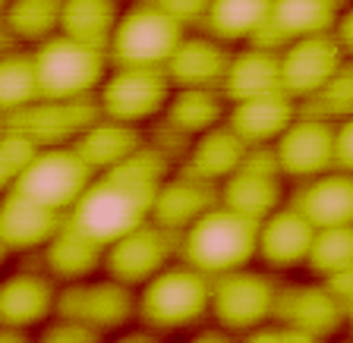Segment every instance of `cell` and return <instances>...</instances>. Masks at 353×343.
<instances>
[{
  "instance_id": "cell-21",
  "label": "cell",
  "mask_w": 353,
  "mask_h": 343,
  "mask_svg": "<svg viewBox=\"0 0 353 343\" xmlns=\"http://www.w3.org/2000/svg\"><path fill=\"white\" fill-rule=\"evenodd\" d=\"M221 95H224L228 104L252 101V98H265V95H284L278 51L262 48V44L234 48L228 73H224V82H221Z\"/></svg>"
},
{
  "instance_id": "cell-6",
  "label": "cell",
  "mask_w": 353,
  "mask_h": 343,
  "mask_svg": "<svg viewBox=\"0 0 353 343\" xmlns=\"http://www.w3.org/2000/svg\"><path fill=\"white\" fill-rule=\"evenodd\" d=\"M278 290L281 284L272 278V271L252 268V264L212 278V315L208 318L236 337L250 334L274 322Z\"/></svg>"
},
{
  "instance_id": "cell-3",
  "label": "cell",
  "mask_w": 353,
  "mask_h": 343,
  "mask_svg": "<svg viewBox=\"0 0 353 343\" xmlns=\"http://www.w3.org/2000/svg\"><path fill=\"white\" fill-rule=\"evenodd\" d=\"M259 224L243 214L214 205L192 227L180 233V262L202 271L205 278H221L256 262Z\"/></svg>"
},
{
  "instance_id": "cell-22",
  "label": "cell",
  "mask_w": 353,
  "mask_h": 343,
  "mask_svg": "<svg viewBox=\"0 0 353 343\" xmlns=\"http://www.w3.org/2000/svg\"><path fill=\"white\" fill-rule=\"evenodd\" d=\"M214 205H218V186L196 180L183 170H174L154 192L148 220L170 230V233H183L186 227H192Z\"/></svg>"
},
{
  "instance_id": "cell-45",
  "label": "cell",
  "mask_w": 353,
  "mask_h": 343,
  "mask_svg": "<svg viewBox=\"0 0 353 343\" xmlns=\"http://www.w3.org/2000/svg\"><path fill=\"white\" fill-rule=\"evenodd\" d=\"M347 328H350V334H353V302L347 306Z\"/></svg>"
},
{
  "instance_id": "cell-4",
  "label": "cell",
  "mask_w": 353,
  "mask_h": 343,
  "mask_svg": "<svg viewBox=\"0 0 353 343\" xmlns=\"http://www.w3.org/2000/svg\"><path fill=\"white\" fill-rule=\"evenodd\" d=\"M35 60L38 95L44 101H79L95 98L110 73L108 51L88 48L66 35H54L38 48H29Z\"/></svg>"
},
{
  "instance_id": "cell-14",
  "label": "cell",
  "mask_w": 353,
  "mask_h": 343,
  "mask_svg": "<svg viewBox=\"0 0 353 343\" xmlns=\"http://www.w3.org/2000/svg\"><path fill=\"white\" fill-rule=\"evenodd\" d=\"M274 158L284 180L306 183L334 170V123L303 114L274 142Z\"/></svg>"
},
{
  "instance_id": "cell-39",
  "label": "cell",
  "mask_w": 353,
  "mask_h": 343,
  "mask_svg": "<svg viewBox=\"0 0 353 343\" xmlns=\"http://www.w3.org/2000/svg\"><path fill=\"white\" fill-rule=\"evenodd\" d=\"M322 284L344 302V309L353 302V268H344V271H338V274H331V278H325Z\"/></svg>"
},
{
  "instance_id": "cell-43",
  "label": "cell",
  "mask_w": 353,
  "mask_h": 343,
  "mask_svg": "<svg viewBox=\"0 0 353 343\" xmlns=\"http://www.w3.org/2000/svg\"><path fill=\"white\" fill-rule=\"evenodd\" d=\"M0 343H35V334L22 328H7L0 324Z\"/></svg>"
},
{
  "instance_id": "cell-15",
  "label": "cell",
  "mask_w": 353,
  "mask_h": 343,
  "mask_svg": "<svg viewBox=\"0 0 353 343\" xmlns=\"http://www.w3.org/2000/svg\"><path fill=\"white\" fill-rule=\"evenodd\" d=\"M281 57V85L284 95H290L296 104H303L306 98H312L331 76L338 73V66L344 63V51L334 41V35H309L287 41L284 48H278Z\"/></svg>"
},
{
  "instance_id": "cell-7",
  "label": "cell",
  "mask_w": 353,
  "mask_h": 343,
  "mask_svg": "<svg viewBox=\"0 0 353 343\" xmlns=\"http://www.w3.org/2000/svg\"><path fill=\"white\" fill-rule=\"evenodd\" d=\"M95 176L98 174L82 161V154L73 145H57V148H41L26 164V170L16 176L13 189H19L26 198L44 205V208L70 214Z\"/></svg>"
},
{
  "instance_id": "cell-20",
  "label": "cell",
  "mask_w": 353,
  "mask_h": 343,
  "mask_svg": "<svg viewBox=\"0 0 353 343\" xmlns=\"http://www.w3.org/2000/svg\"><path fill=\"white\" fill-rule=\"evenodd\" d=\"M63 224L66 214L32 202L19 189H10L7 196H0V240L7 242L13 256L41 252Z\"/></svg>"
},
{
  "instance_id": "cell-49",
  "label": "cell",
  "mask_w": 353,
  "mask_h": 343,
  "mask_svg": "<svg viewBox=\"0 0 353 343\" xmlns=\"http://www.w3.org/2000/svg\"><path fill=\"white\" fill-rule=\"evenodd\" d=\"M130 3H132V0H130Z\"/></svg>"
},
{
  "instance_id": "cell-34",
  "label": "cell",
  "mask_w": 353,
  "mask_h": 343,
  "mask_svg": "<svg viewBox=\"0 0 353 343\" xmlns=\"http://www.w3.org/2000/svg\"><path fill=\"white\" fill-rule=\"evenodd\" d=\"M300 110L309 117L325 120V123H341V120L353 117V60H344L338 66V73L316 95L300 104Z\"/></svg>"
},
{
  "instance_id": "cell-9",
  "label": "cell",
  "mask_w": 353,
  "mask_h": 343,
  "mask_svg": "<svg viewBox=\"0 0 353 343\" xmlns=\"http://www.w3.org/2000/svg\"><path fill=\"white\" fill-rule=\"evenodd\" d=\"M284 174L278 167L272 145L250 148L243 164L218 186V202L250 220H265L281 205H287Z\"/></svg>"
},
{
  "instance_id": "cell-16",
  "label": "cell",
  "mask_w": 353,
  "mask_h": 343,
  "mask_svg": "<svg viewBox=\"0 0 353 343\" xmlns=\"http://www.w3.org/2000/svg\"><path fill=\"white\" fill-rule=\"evenodd\" d=\"M60 284L38 271H13L0 278V324L22 331H38L57 315Z\"/></svg>"
},
{
  "instance_id": "cell-27",
  "label": "cell",
  "mask_w": 353,
  "mask_h": 343,
  "mask_svg": "<svg viewBox=\"0 0 353 343\" xmlns=\"http://www.w3.org/2000/svg\"><path fill=\"white\" fill-rule=\"evenodd\" d=\"M164 126L192 142L196 136L214 129L228 120V101L218 88H174L161 117Z\"/></svg>"
},
{
  "instance_id": "cell-10",
  "label": "cell",
  "mask_w": 353,
  "mask_h": 343,
  "mask_svg": "<svg viewBox=\"0 0 353 343\" xmlns=\"http://www.w3.org/2000/svg\"><path fill=\"white\" fill-rule=\"evenodd\" d=\"M57 315L73 318L101 337L120 334L136 322V290L108 274L88 278L82 284H66L60 287Z\"/></svg>"
},
{
  "instance_id": "cell-31",
  "label": "cell",
  "mask_w": 353,
  "mask_h": 343,
  "mask_svg": "<svg viewBox=\"0 0 353 343\" xmlns=\"http://www.w3.org/2000/svg\"><path fill=\"white\" fill-rule=\"evenodd\" d=\"M60 7L63 0H7L0 29L19 48H38L60 35Z\"/></svg>"
},
{
  "instance_id": "cell-13",
  "label": "cell",
  "mask_w": 353,
  "mask_h": 343,
  "mask_svg": "<svg viewBox=\"0 0 353 343\" xmlns=\"http://www.w3.org/2000/svg\"><path fill=\"white\" fill-rule=\"evenodd\" d=\"M101 117L95 98H79V101H44L38 98L26 110L7 117L3 123L10 129L29 136L38 148H57L73 145L88 126Z\"/></svg>"
},
{
  "instance_id": "cell-37",
  "label": "cell",
  "mask_w": 353,
  "mask_h": 343,
  "mask_svg": "<svg viewBox=\"0 0 353 343\" xmlns=\"http://www.w3.org/2000/svg\"><path fill=\"white\" fill-rule=\"evenodd\" d=\"M334 170L353 174V117L334 123Z\"/></svg>"
},
{
  "instance_id": "cell-35",
  "label": "cell",
  "mask_w": 353,
  "mask_h": 343,
  "mask_svg": "<svg viewBox=\"0 0 353 343\" xmlns=\"http://www.w3.org/2000/svg\"><path fill=\"white\" fill-rule=\"evenodd\" d=\"M104 337L95 334L92 328L73 322V318H63V315H54L51 322H44L35 331V343H101Z\"/></svg>"
},
{
  "instance_id": "cell-46",
  "label": "cell",
  "mask_w": 353,
  "mask_h": 343,
  "mask_svg": "<svg viewBox=\"0 0 353 343\" xmlns=\"http://www.w3.org/2000/svg\"><path fill=\"white\" fill-rule=\"evenodd\" d=\"M328 343H353V334L350 337H341V340H328Z\"/></svg>"
},
{
  "instance_id": "cell-29",
  "label": "cell",
  "mask_w": 353,
  "mask_h": 343,
  "mask_svg": "<svg viewBox=\"0 0 353 343\" xmlns=\"http://www.w3.org/2000/svg\"><path fill=\"white\" fill-rule=\"evenodd\" d=\"M274 0H212L208 16L202 22L205 35L224 44H252L268 25Z\"/></svg>"
},
{
  "instance_id": "cell-36",
  "label": "cell",
  "mask_w": 353,
  "mask_h": 343,
  "mask_svg": "<svg viewBox=\"0 0 353 343\" xmlns=\"http://www.w3.org/2000/svg\"><path fill=\"white\" fill-rule=\"evenodd\" d=\"M158 10L170 16L174 22H180L186 32H196L202 29V22L208 16V7H212V0H152Z\"/></svg>"
},
{
  "instance_id": "cell-48",
  "label": "cell",
  "mask_w": 353,
  "mask_h": 343,
  "mask_svg": "<svg viewBox=\"0 0 353 343\" xmlns=\"http://www.w3.org/2000/svg\"><path fill=\"white\" fill-rule=\"evenodd\" d=\"M0 132H3V117H0Z\"/></svg>"
},
{
  "instance_id": "cell-40",
  "label": "cell",
  "mask_w": 353,
  "mask_h": 343,
  "mask_svg": "<svg viewBox=\"0 0 353 343\" xmlns=\"http://www.w3.org/2000/svg\"><path fill=\"white\" fill-rule=\"evenodd\" d=\"M186 343H240V337L218 328V324H212V328H199Z\"/></svg>"
},
{
  "instance_id": "cell-42",
  "label": "cell",
  "mask_w": 353,
  "mask_h": 343,
  "mask_svg": "<svg viewBox=\"0 0 353 343\" xmlns=\"http://www.w3.org/2000/svg\"><path fill=\"white\" fill-rule=\"evenodd\" d=\"M16 176H19V170L13 167V164L3 158V152H0V196H7L10 189L16 186Z\"/></svg>"
},
{
  "instance_id": "cell-12",
  "label": "cell",
  "mask_w": 353,
  "mask_h": 343,
  "mask_svg": "<svg viewBox=\"0 0 353 343\" xmlns=\"http://www.w3.org/2000/svg\"><path fill=\"white\" fill-rule=\"evenodd\" d=\"M274 322L319 340H334L347 328V309L322 280L312 278L306 284H281Z\"/></svg>"
},
{
  "instance_id": "cell-17",
  "label": "cell",
  "mask_w": 353,
  "mask_h": 343,
  "mask_svg": "<svg viewBox=\"0 0 353 343\" xmlns=\"http://www.w3.org/2000/svg\"><path fill=\"white\" fill-rule=\"evenodd\" d=\"M316 227L309 224L294 205H281L274 214L259 220L256 258L265 264V271H296L306 268L309 249H312Z\"/></svg>"
},
{
  "instance_id": "cell-25",
  "label": "cell",
  "mask_w": 353,
  "mask_h": 343,
  "mask_svg": "<svg viewBox=\"0 0 353 343\" xmlns=\"http://www.w3.org/2000/svg\"><path fill=\"white\" fill-rule=\"evenodd\" d=\"M300 117V104L290 95H265L252 101L228 104V120L224 123L243 139V145H274L284 136V129Z\"/></svg>"
},
{
  "instance_id": "cell-38",
  "label": "cell",
  "mask_w": 353,
  "mask_h": 343,
  "mask_svg": "<svg viewBox=\"0 0 353 343\" xmlns=\"http://www.w3.org/2000/svg\"><path fill=\"white\" fill-rule=\"evenodd\" d=\"M334 41L341 44V51H344L347 60H353V3H347L344 10H341L338 22H334Z\"/></svg>"
},
{
  "instance_id": "cell-18",
  "label": "cell",
  "mask_w": 353,
  "mask_h": 343,
  "mask_svg": "<svg viewBox=\"0 0 353 343\" xmlns=\"http://www.w3.org/2000/svg\"><path fill=\"white\" fill-rule=\"evenodd\" d=\"M234 48L205 32H186L183 41L164 63V76L174 88H218L228 73Z\"/></svg>"
},
{
  "instance_id": "cell-30",
  "label": "cell",
  "mask_w": 353,
  "mask_h": 343,
  "mask_svg": "<svg viewBox=\"0 0 353 343\" xmlns=\"http://www.w3.org/2000/svg\"><path fill=\"white\" fill-rule=\"evenodd\" d=\"M120 13H123L120 0H63L60 35L82 41L88 48H98V51H108Z\"/></svg>"
},
{
  "instance_id": "cell-32",
  "label": "cell",
  "mask_w": 353,
  "mask_h": 343,
  "mask_svg": "<svg viewBox=\"0 0 353 343\" xmlns=\"http://www.w3.org/2000/svg\"><path fill=\"white\" fill-rule=\"evenodd\" d=\"M38 76L29 48L0 54V117L7 120L38 101Z\"/></svg>"
},
{
  "instance_id": "cell-5",
  "label": "cell",
  "mask_w": 353,
  "mask_h": 343,
  "mask_svg": "<svg viewBox=\"0 0 353 343\" xmlns=\"http://www.w3.org/2000/svg\"><path fill=\"white\" fill-rule=\"evenodd\" d=\"M186 29L174 22L152 0H132L126 3L120 22L108 44L110 66H145V70H164L176 44L183 41Z\"/></svg>"
},
{
  "instance_id": "cell-19",
  "label": "cell",
  "mask_w": 353,
  "mask_h": 343,
  "mask_svg": "<svg viewBox=\"0 0 353 343\" xmlns=\"http://www.w3.org/2000/svg\"><path fill=\"white\" fill-rule=\"evenodd\" d=\"M347 3H353V0H274L268 25L252 44L278 51L296 38L328 35V32H334V22Z\"/></svg>"
},
{
  "instance_id": "cell-47",
  "label": "cell",
  "mask_w": 353,
  "mask_h": 343,
  "mask_svg": "<svg viewBox=\"0 0 353 343\" xmlns=\"http://www.w3.org/2000/svg\"><path fill=\"white\" fill-rule=\"evenodd\" d=\"M3 10H7V0H0V19H3Z\"/></svg>"
},
{
  "instance_id": "cell-28",
  "label": "cell",
  "mask_w": 353,
  "mask_h": 343,
  "mask_svg": "<svg viewBox=\"0 0 353 343\" xmlns=\"http://www.w3.org/2000/svg\"><path fill=\"white\" fill-rule=\"evenodd\" d=\"M145 145V132L139 126H126L117 120L98 117L95 123L82 132L79 139L73 142V148L82 154V161L95 174H108L117 164H123L130 154H136Z\"/></svg>"
},
{
  "instance_id": "cell-24",
  "label": "cell",
  "mask_w": 353,
  "mask_h": 343,
  "mask_svg": "<svg viewBox=\"0 0 353 343\" xmlns=\"http://www.w3.org/2000/svg\"><path fill=\"white\" fill-rule=\"evenodd\" d=\"M287 202L294 205L316 230L353 224V174L328 170L316 180L300 183V189Z\"/></svg>"
},
{
  "instance_id": "cell-11",
  "label": "cell",
  "mask_w": 353,
  "mask_h": 343,
  "mask_svg": "<svg viewBox=\"0 0 353 343\" xmlns=\"http://www.w3.org/2000/svg\"><path fill=\"white\" fill-rule=\"evenodd\" d=\"M176 258H180V233H170L164 227L145 220L104 249L101 274L120 280L130 290H139Z\"/></svg>"
},
{
  "instance_id": "cell-2",
  "label": "cell",
  "mask_w": 353,
  "mask_h": 343,
  "mask_svg": "<svg viewBox=\"0 0 353 343\" xmlns=\"http://www.w3.org/2000/svg\"><path fill=\"white\" fill-rule=\"evenodd\" d=\"M208 315H212V278L180 258L136 290V322L154 334L199 328Z\"/></svg>"
},
{
  "instance_id": "cell-44",
  "label": "cell",
  "mask_w": 353,
  "mask_h": 343,
  "mask_svg": "<svg viewBox=\"0 0 353 343\" xmlns=\"http://www.w3.org/2000/svg\"><path fill=\"white\" fill-rule=\"evenodd\" d=\"M10 256H13V252H10V249H7V242L0 240V268H3V264L10 262Z\"/></svg>"
},
{
  "instance_id": "cell-8",
  "label": "cell",
  "mask_w": 353,
  "mask_h": 343,
  "mask_svg": "<svg viewBox=\"0 0 353 343\" xmlns=\"http://www.w3.org/2000/svg\"><path fill=\"white\" fill-rule=\"evenodd\" d=\"M174 92L164 70H145V66H110L108 79L98 88V110L101 117L117 120L126 126H145L158 120L168 107Z\"/></svg>"
},
{
  "instance_id": "cell-1",
  "label": "cell",
  "mask_w": 353,
  "mask_h": 343,
  "mask_svg": "<svg viewBox=\"0 0 353 343\" xmlns=\"http://www.w3.org/2000/svg\"><path fill=\"white\" fill-rule=\"evenodd\" d=\"M170 174H174V161L152 142H145L123 164L108 174H98L73 205V211L66 214V220L108 249L110 242H117L120 236L152 218L154 192Z\"/></svg>"
},
{
  "instance_id": "cell-33",
  "label": "cell",
  "mask_w": 353,
  "mask_h": 343,
  "mask_svg": "<svg viewBox=\"0 0 353 343\" xmlns=\"http://www.w3.org/2000/svg\"><path fill=\"white\" fill-rule=\"evenodd\" d=\"M344 268H353V224L316 230L306 258V271L312 278L325 280Z\"/></svg>"
},
{
  "instance_id": "cell-26",
  "label": "cell",
  "mask_w": 353,
  "mask_h": 343,
  "mask_svg": "<svg viewBox=\"0 0 353 343\" xmlns=\"http://www.w3.org/2000/svg\"><path fill=\"white\" fill-rule=\"evenodd\" d=\"M246 152H250V145H243L240 136L228 123H221L190 142V148H186L183 161L176 164V170H183V174L196 176L202 183L221 186L243 164Z\"/></svg>"
},
{
  "instance_id": "cell-41",
  "label": "cell",
  "mask_w": 353,
  "mask_h": 343,
  "mask_svg": "<svg viewBox=\"0 0 353 343\" xmlns=\"http://www.w3.org/2000/svg\"><path fill=\"white\" fill-rule=\"evenodd\" d=\"M110 343H158V334H154V331H148V328H136V331H120L117 337H114V340Z\"/></svg>"
},
{
  "instance_id": "cell-23",
  "label": "cell",
  "mask_w": 353,
  "mask_h": 343,
  "mask_svg": "<svg viewBox=\"0 0 353 343\" xmlns=\"http://www.w3.org/2000/svg\"><path fill=\"white\" fill-rule=\"evenodd\" d=\"M41 256V271L51 274L60 287L82 284L88 278H98L104 271V246L76 230L70 220L60 227L54 240L38 252Z\"/></svg>"
}]
</instances>
